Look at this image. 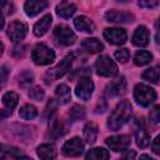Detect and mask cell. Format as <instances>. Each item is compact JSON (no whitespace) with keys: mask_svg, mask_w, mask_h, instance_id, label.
I'll use <instances>...</instances> for the list:
<instances>
[{"mask_svg":"<svg viewBox=\"0 0 160 160\" xmlns=\"http://www.w3.org/2000/svg\"><path fill=\"white\" fill-rule=\"evenodd\" d=\"M2 52H4V44L0 41V56L2 55Z\"/></svg>","mask_w":160,"mask_h":160,"instance_id":"bcb514c9","label":"cell"},{"mask_svg":"<svg viewBox=\"0 0 160 160\" xmlns=\"http://www.w3.org/2000/svg\"><path fill=\"white\" fill-rule=\"evenodd\" d=\"M10 114H11V111H9V110H6V111H5V110H1V109H0V120H2L4 118L9 116Z\"/></svg>","mask_w":160,"mask_h":160,"instance_id":"b9f144b4","label":"cell"},{"mask_svg":"<svg viewBox=\"0 0 160 160\" xmlns=\"http://www.w3.org/2000/svg\"><path fill=\"white\" fill-rule=\"evenodd\" d=\"M2 26H4V16H2V14L0 11V30L2 29Z\"/></svg>","mask_w":160,"mask_h":160,"instance_id":"ee69618b","label":"cell"},{"mask_svg":"<svg viewBox=\"0 0 160 160\" xmlns=\"http://www.w3.org/2000/svg\"><path fill=\"white\" fill-rule=\"evenodd\" d=\"M32 80H34V75H32L30 71H24V72L19 76V84H20V86H22V88L29 86V85L32 82Z\"/></svg>","mask_w":160,"mask_h":160,"instance_id":"1f68e13d","label":"cell"},{"mask_svg":"<svg viewBox=\"0 0 160 160\" xmlns=\"http://www.w3.org/2000/svg\"><path fill=\"white\" fill-rule=\"evenodd\" d=\"M95 70L100 76H104V78H110V76H114L118 74L116 64L106 55L98 58V60L95 62Z\"/></svg>","mask_w":160,"mask_h":160,"instance_id":"277c9868","label":"cell"},{"mask_svg":"<svg viewBox=\"0 0 160 160\" xmlns=\"http://www.w3.org/2000/svg\"><path fill=\"white\" fill-rule=\"evenodd\" d=\"M25 48L22 46V45H16L14 49H12V55L14 56H16V58H20V56H22L24 55V52H25V50H24Z\"/></svg>","mask_w":160,"mask_h":160,"instance_id":"f35d334b","label":"cell"},{"mask_svg":"<svg viewBox=\"0 0 160 160\" xmlns=\"http://www.w3.org/2000/svg\"><path fill=\"white\" fill-rule=\"evenodd\" d=\"M104 38L114 45H122L126 41V31L119 28H109L104 30Z\"/></svg>","mask_w":160,"mask_h":160,"instance_id":"9c48e42d","label":"cell"},{"mask_svg":"<svg viewBox=\"0 0 160 160\" xmlns=\"http://www.w3.org/2000/svg\"><path fill=\"white\" fill-rule=\"evenodd\" d=\"M75 11H76V6L70 1H61L56 6V14L62 19H69L70 16L74 15Z\"/></svg>","mask_w":160,"mask_h":160,"instance_id":"ac0fdd59","label":"cell"},{"mask_svg":"<svg viewBox=\"0 0 160 160\" xmlns=\"http://www.w3.org/2000/svg\"><path fill=\"white\" fill-rule=\"evenodd\" d=\"M31 58L36 65H49L54 61L55 52L52 49H50L45 44H38L32 49Z\"/></svg>","mask_w":160,"mask_h":160,"instance_id":"7a4b0ae2","label":"cell"},{"mask_svg":"<svg viewBox=\"0 0 160 160\" xmlns=\"http://www.w3.org/2000/svg\"><path fill=\"white\" fill-rule=\"evenodd\" d=\"M44 90L40 88V86H34L29 90V96L32 99V100H36V101H41L44 99Z\"/></svg>","mask_w":160,"mask_h":160,"instance_id":"d6a6232c","label":"cell"},{"mask_svg":"<svg viewBox=\"0 0 160 160\" xmlns=\"http://www.w3.org/2000/svg\"><path fill=\"white\" fill-rule=\"evenodd\" d=\"M54 38L55 40L64 46H70L76 41V35L68 25H58L54 30Z\"/></svg>","mask_w":160,"mask_h":160,"instance_id":"8992f818","label":"cell"},{"mask_svg":"<svg viewBox=\"0 0 160 160\" xmlns=\"http://www.w3.org/2000/svg\"><path fill=\"white\" fill-rule=\"evenodd\" d=\"M139 5L141 6V8H149V9H151V8H156V6H159V1H140L139 2Z\"/></svg>","mask_w":160,"mask_h":160,"instance_id":"ab89813d","label":"cell"},{"mask_svg":"<svg viewBox=\"0 0 160 160\" xmlns=\"http://www.w3.org/2000/svg\"><path fill=\"white\" fill-rule=\"evenodd\" d=\"M134 98L139 105L146 108L156 100V92L152 88H150L148 85L138 84L134 89Z\"/></svg>","mask_w":160,"mask_h":160,"instance_id":"3957f363","label":"cell"},{"mask_svg":"<svg viewBox=\"0 0 160 160\" xmlns=\"http://www.w3.org/2000/svg\"><path fill=\"white\" fill-rule=\"evenodd\" d=\"M151 60H152V55H151L149 51H146V50H139V51L135 54V56H134V62H135V65H138V66L146 65V64H149Z\"/></svg>","mask_w":160,"mask_h":160,"instance_id":"83f0119b","label":"cell"},{"mask_svg":"<svg viewBox=\"0 0 160 160\" xmlns=\"http://www.w3.org/2000/svg\"><path fill=\"white\" fill-rule=\"evenodd\" d=\"M28 32V26L21 21H12L8 26V35L14 42L21 41Z\"/></svg>","mask_w":160,"mask_h":160,"instance_id":"ba28073f","label":"cell"},{"mask_svg":"<svg viewBox=\"0 0 160 160\" xmlns=\"http://www.w3.org/2000/svg\"><path fill=\"white\" fill-rule=\"evenodd\" d=\"M85 160H109V151L104 148H94L88 151Z\"/></svg>","mask_w":160,"mask_h":160,"instance_id":"603a6c76","label":"cell"},{"mask_svg":"<svg viewBox=\"0 0 160 160\" xmlns=\"http://www.w3.org/2000/svg\"><path fill=\"white\" fill-rule=\"evenodd\" d=\"M130 115H131V104L128 100H122L120 104L116 105V108L112 110L111 115L109 116L108 126L114 131L119 130L125 122H128Z\"/></svg>","mask_w":160,"mask_h":160,"instance_id":"6da1fadb","label":"cell"},{"mask_svg":"<svg viewBox=\"0 0 160 160\" xmlns=\"http://www.w3.org/2000/svg\"><path fill=\"white\" fill-rule=\"evenodd\" d=\"M64 132H65V130H64L62 124H61L59 120H56V119H55V120L52 121L51 126H50V134H51V135H54L55 138H59V136L64 135Z\"/></svg>","mask_w":160,"mask_h":160,"instance_id":"4dcf8cb0","label":"cell"},{"mask_svg":"<svg viewBox=\"0 0 160 160\" xmlns=\"http://www.w3.org/2000/svg\"><path fill=\"white\" fill-rule=\"evenodd\" d=\"M94 91V84L90 78H81L75 88V94L79 99L86 101L91 98Z\"/></svg>","mask_w":160,"mask_h":160,"instance_id":"52a82bcc","label":"cell"},{"mask_svg":"<svg viewBox=\"0 0 160 160\" xmlns=\"http://www.w3.org/2000/svg\"><path fill=\"white\" fill-rule=\"evenodd\" d=\"M149 41H150L149 30L142 25L139 26L132 35V44L138 48H145L149 45Z\"/></svg>","mask_w":160,"mask_h":160,"instance_id":"9a60e30c","label":"cell"},{"mask_svg":"<svg viewBox=\"0 0 160 160\" xmlns=\"http://www.w3.org/2000/svg\"><path fill=\"white\" fill-rule=\"evenodd\" d=\"M131 140L129 135H115L106 139V145L112 151H124L129 148Z\"/></svg>","mask_w":160,"mask_h":160,"instance_id":"30bf717a","label":"cell"},{"mask_svg":"<svg viewBox=\"0 0 160 160\" xmlns=\"http://www.w3.org/2000/svg\"><path fill=\"white\" fill-rule=\"evenodd\" d=\"M138 128L135 130V136H136V144L140 148H146L150 144V134L148 132L145 124L142 121V118H140V120H138Z\"/></svg>","mask_w":160,"mask_h":160,"instance_id":"4fadbf2b","label":"cell"},{"mask_svg":"<svg viewBox=\"0 0 160 160\" xmlns=\"http://www.w3.org/2000/svg\"><path fill=\"white\" fill-rule=\"evenodd\" d=\"M48 2L42 1V0H29L25 2L24 5V10L26 12V15L29 16H35L36 14H39L40 11H42L44 9H46Z\"/></svg>","mask_w":160,"mask_h":160,"instance_id":"2e32d148","label":"cell"},{"mask_svg":"<svg viewBox=\"0 0 160 160\" xmlns=\"http://www.w3.org/2000/svg\"><path fill=\"white\" fill-rule=\"evenodd\" d=\"M82 150H84V142L78 136L68 140L62 146V152L66 156H79L82 152Z\"/></svg>","mask_w":160,"mask_h":160,"instance_id":"8fae6325","label":"cell"},{"mask_svg":"<svg viewBox=\"0 0 160 160\" xmlns=\"http://www.w3.org/2000/svg\"><path fill=\"white\" fill-rule=\"evenodd\" d=\"M18 160H32V159H30V158H28V156H19Z\"/></svg>","mask_w":160,"mask_h":160,"instance_id":"f6af8a7d","label":"cell"},{"mask_svg":"<svg viewBox=\"0 0 160 160\" xmlns=\"http://www.w3.org/2000/svg\"><path fill=\"white\" fill-rule=\"evenodd\" d=\"M139 160H154V159H151L149 155H141Z\"/></svg>","mask_w":160,"mask_h":160,"instance_id":"7bdbcfd3","label":"cell"},{"mask_svg":"<svg viewBox=\"0 0 160 160\" xmlns=\"http://www.w3.org/2000/svg\"><path fill=\"white\" fill-rule=\"evenodd\" d=\"M8 76H9V70L6 66H0V89L5 85L6 80H8Z\"/></svg>","mask_w":160,"mask_h":160,"instance_id":"8d00e7d4","label":"cell"},{"mask_svg":"<svg viewBox=\"0 0 160 160\" xmlns=\"http://www.w3.org/2000/svg\"><path fill=\"white\" fill-rule=\"evenodd\" d=\"M36 152L41 160H54L56 158V149L51 144H42L38 146Z\"/></svg>","mask_w":160,"mask_h":160,"instance_id":"d6986e66","label":"cell"},{"mask_svg":"<svg viewBox=\"0 0 160 160\" xmlns=\"http://www.w3.org/2000/svg\"><path fill=\"white\" fill-rule=\"evenodd\" d=\"M71 64H72V55L65 56L56 66H54L52 69H50V70L46 72V75H45L46 81L49 82V81H52V80H56V79L64 76V75L70 70Z\"/></svg>","mask_w":160,"mask_h":160,"instance_id":"5b68a950","label":"cell"},{"mask_svg":"<svg viewBox=\"0 0 160 160\" xmlns=\"http://www.w3.org/2000/svg\"><path fill=\"white\" fill-rule=\"evenodd\" d=\"M18 101H19V96L12 91H9V92L4 94V96H2V104L6 108V110H9V111L15 109V106L18 105Z\"/></svg>","mask_w":160,"mask_h":160,"instance_id":"4316f807","label":"cell"},{"mask_svg":"<svg viewBox=\"0 0 160 160\" xmlns=\"http://www.w3.org/2000/svg\"><path fill=\"white\" fill-rule=\"evenodd\" d=\"M114 55H115V59H116L119 62H122V64L126 62V61L129 60V58H130V52H129V50L125 49V48L116 50Z\"/></svg>","mask_w":160,"mask_h":160,"instance_id":"836d02e7","label":"cell"},{"mask_svg":"<svg viewBox=\"0 0 160 160\" xmlns=\"http://www.w3.org/2000/svg\"><path fill=\"white\" fill-rule=\"evenodd\" d=\"M52 22V19H51V15H45L42 16L35 25H34V34L36 36H42L50 28Z\"/></svg>","mask_w":160,"mask_h":160,"instance_id":"44dd1931","label":"cell"},{"mask_svg":"<svg viewBox=\"0 0 160 160\" xmlns=\"http://www.w3.org/2000/svg\"><path fill=\"white\" fill-rule=\"evenodd\" d=\"M74 25H75V28H76L78 30L84 31V32H92V31L95 30L94 22H92L89 18H86V16H84V15L75 18Z\"/></svg>","mask_w":160,"mask_h":160,"instance_id":"ffe728a7","label":"cell"},{"mask_svg":"<svg viewBox=\"0 0 160 160\" xmlns=\"http://www.w3.org/2000/svg\"><path fill=\"white\" fill-rule=\"evenodd\" d=\"M150 120H151L152 124H158L159 122V120H160V106L159 105H156L151 110V112H150Z\"/></svg>","mask_w":160,"mask_h":160,"instance_id":"d590c367","label":"cell"},{"mask_svg":"<svg viewBox=\"0 0 160 160\" xmlns=\"http://www.w3.org/2000/svg\"><path fill=\"white\" fill-rule=\"evenodd\" d=\"M98 138V126L94 122H88L84 128V139L88 144H94Z\"/></svg>","mask_w":160,"mask_h":160,"instance_id":"cb8c5ba5","label":"cell"},{"mask_svg":"<svg viewBox=\"0 0 160 160\" xmlns=\"http://www.w3.org/2000/svg\"><path fill=\"white\" fill-rule=\"evenodd\" d=\"M141 78L149 82H152V84H158L159 82V78H160V71H159V68L158 66H154V68H149L146 69Z\"/></svg>","mask_w":160,"mask_h":160,"instance_id":"484cf974","label":"cell"},{"mask_svg":"<svg viewBox=\"0 0 160 160\" xmlns=\"http://www.w3.org/2000/svg\"><path fill=\"white\" fill-rule=\"evenodd\" d=\"M19 155H20V151L16 148L0 144V160H5L9 156L10 158H15V156H19Z\"/></svg>","mask_w":160,"mask_h":160,"instance_id":"f1b7e54d","label":"cell"},{"mask_svg":"<svg viewBox=\"0 0 160 160\" xmlns=\"http://www.w3.org/2000/svg\"><path fill=\"white\" fill-rule=\"evenodd\" d=\"M81 48L90 52V54H96V52H100L102 51L104 49V45L100 40H98L96 38H88V39H84L82 42H81Z\"/></svg>","mask_w":160,"mask_h":160,"instance_id":"e0dca14e","label":"cell"},{"mask_svg":"<svg viewBox=\"0 0 160 160\" xmlns=\"http://www.w3.org/2000/svg\"><path fill=\"white\" fill-rule=\"evenodd\" d=\"M19 116L24 120H32L38 116V109L31 104H26L19 110Z\"/></svg>","mask_w":160,"mask_h":160,"instance_id":"d4e9b609","label":"cell"},{"mask_svg":"<svg viewBox=\"0 0 160 160\" xmlns=\"http://www.w3.org/2000/svg\"><path fill=\"white\" fill-rule=\"evenodd\" d=\"M55 96L58 99V101L60 104H68L70 98H71V92H70V88L65 84H60L56 86L55 90Z\"/></svg>","mask_w":160,"mask_h":160,"instance_id":"7402d4cb","label":"cell"},{"mask_svg":"<svg viewBox=\"0 0 160 160\" xmlns=\"http://www.w3.org/2000/svg\"><path fill=\"white\" fill-rule=\"evenodd\" d=\"M135 151L134 150H124V152H122V155L120 156V159L119 160H135Z\"/></svg>","mask_w":160,"mask_h":160,"instance_id":"74e56055","label":"cell"},{"mask_svg":"<svg viewBox=\"0 0 160 160\" xmlns=\"http://www.w3.org/2000/svg\"><path fill=\"white\" fill-rule=\"evenodd\" d=\"M70 118L72 121H78V120H81L84 119L85 116V109L84 106H80V105H74L72 109L70 110Z\"/></svg>","mask_w":160,"mask_h":160,"instance_id":"f546056e","label":"cell"},{"mask_svg":"<svg viewBox=\"0 0 160 160\" xmlns=\"http://www.w3.org/2000/svg\"><path fill=\"white\" fill-rule=\"evenodd\" d=\"M126 92V80L124 76H119L106 86V95L115 98Z\"/></svg>","mask_w":160,"mask_h":160,"instance_id":"7c38bea8","label":"cell"},{"mask_svg":"<svg viewBox=\"0 0 160 160\" xmlns=\"http://www.w3.org/2000/svg\"><path fill=\"white\" fill-rule=\"evenodd\" d=\"M0 10H1L4 14L10 15V14L14 12L15 6H14V4H12L11 1H0Z\"/></svg>","mask_w":160,"mask_h":160,"instance_id":"e575fe53","label":"cell"},{"mask_svg":"<svg viewBox=\"0 0 160 160\" xmlns=\"http://www.w3.org/2000/svg\"><path fill=\"white\" fill-rule=\"evenodd\" d=\"M106 21L109 22H115V24H122V22H131L134 20V16L130 12H124V11H116V10H110L105 14Z\"/></svg>","mask_w":160,"mask_h":160,"instance_id":"5bb4252c","label":"cell"},{"mask_svg":"<svg viewBox=\"0 0 160 160\" xmlns=\"http://www.w3.org/2000/svg\"><path fill=\"white\" fill-rule=\"evenodd\" d=\"M160 149H159V136H156L155 139H154V141H152V151L155 152V154H159L160 151H159Z\"/></svg>","mask_w":160,"mask_h":160,"instance_id":"60d3db41","label":"cell"}]
</instances>
